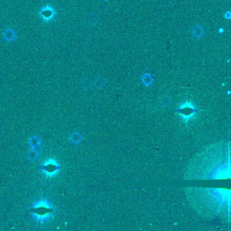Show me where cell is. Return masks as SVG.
Masks as SVG:
<instances>
[{
	"instance_id": "obj_1",
	"label": "cell",
	"mask_w": 231,
	"mask_h": 231,
	"mask_svg": "<svg viewBox=\"0 0 231 231\" xmlns=\"http://www.w3.org/2000/svg\"><path fill=\"white\" fill-rule=\"evenodd\" d=\"M28 212L38 224L45 225L54 218L55 208L49 200L42 198L35 201L29 208Z\"/></svg>"
},
{
	"instance_id": "obj_2",
	"label": "cell",
	"mask_w": 231,
	"mask_h": 231,
	"mask_svg": "<svg viewBox=\"0 0 231 231\" xmlns=\"http://www.w3.org/2000/svg\"><path fill=\"white\" fill-rule=\"evenodd\" d=\"M61 167L54 159H49L43 163V164L39 167V169L42 170L44 174L47 177H53L60 170Z\"/></svg>"
},
{
	"instance_id": "obj_3",
	"label": "cell",
	"mask_w": 231,
	"mask_h": 231,
	"mask_svg": "<svg viewBox=\"0 0 231 231\" xmlns=\"http://www.w3.org/2000/svg\"><path fill=\"white\" fill-rule=\"evenodd\" d=\"M39 14L43 20L45 21H49L54 18V15H55V12H54V8L52 6H46L43 7L42 10L39 12Z\"/></svg>"
},
{
	"instance_id": "obj_4",
	"label": "cell",
	"mask_w": 231,
	"mask_h": 231,
	"mask_svg": "<svg viewBox=\"0 0 231 231\" xmlns=\"http://www.w3.org/2000/svg\"><path fill=\"white\" fill-rule=\"evenodd\" d=\"M204 34V30L200 25H197L192 29V35L197 38H200Z\"/></svg>"
},
{
	"instance_id": "obj_5",
	"label": "cell",
	"mask_w": 231,
	"mask_h": 231,
	"mask_svg": "<svg viewBox=\"0 0 231 231\" xmlns=\"http://www.w3.org/2000/svg\"><path fill=\"white\" fill-rule=\"evenodd\" d=\"M29 144H30V145L32 147L33 149L37 151L38 148H39V146L40 145L39 139L37 137H33L30 140V141H29Z\"/></svg>"
},
{
	"instance_id": "obj_6",
	"label": "cell",
	"mask_w": 231,
	"mask_h": 231,
	"mask_svg": "<svg viewBox=\"0 0 231 231\" xmlns=\"http://www.w3.org/2000/svg\"><path fill=\"white\" fill-rule=\"evenodd\" d=\"M37 151L32 149L31 151H29L28 153V159L30 160H34L37 157Z\"/></svg>"
},
{
	"instance_id": "obj_7",
	"label": "cell",
	"mask_w": 231,
	"mask_h": 231,
	"mask_svg": "<svg viewBox=\"0 0 231 231\" xmlns=\"http://www.w3.org/2000/svg\"><path fill=\"white\" fill-rule=\"evenodd\" d=\"M88 19H89L90 23L95 24V23H96L97 21H98V17L95 14H93L90 15V17H88Z\"/></svg>"
},
{
	"instance_id": "obj_8",
	"label": "cell",
	"mask_w": 231,
	"mask_h": 231,
	"mask_svg": "<svg viewBox=\"0 0 231 231\" xmlns=\"http://www.w3.org/2000/svg\"><path fill=\"white\" fill-rule=\"evenodd\" d=\"M105 80H104L103 78H98L97 79L96 82V85L98 86V88H101V87H103V86H104V85H105Z\"/></svg>"
},
{
	"instance_id": "obj_9",
	"label": "cell",
	"mask_w": 231,
	"mask_h": 231,
	"mask_svg": "<svg viewBox=\"0 0 231 231\" xmlns=\"http://www.w3.org/2000/svg\"><path fill=\"white\" fill-rule=\"evenodd\" d=\"M79 140V136L77 133H73L71 135V140L74 143H77L78 140Z\"/></svg>"
}]
</instances>
